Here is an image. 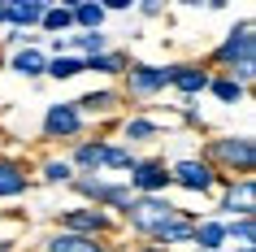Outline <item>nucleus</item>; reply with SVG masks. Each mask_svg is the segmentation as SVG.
Here are the masks:
<instances>
[{
	"mask_svg": "<svg viewBox=\"0 0 256 252\" xmlns=\"http://www.w3.org/2000/svg\"><path fill=\"white\" fill-rule=\"evenodd\" d=\"M135 152H130V148H122V144H104V170H135Z\"/></svg>",
	"mask_w": 256,
	"mask_h": 252,
	"instance_id": "nucleus-25",
	"label": "nucleus"
},
{
	"mask_svg": "<svg viewBox=\"0 0 256 252\" xmlns=\"http://www.w3.org/2000/svg\"><path fill=\"white\" fill-rule=\"evenodd\" d=\"M108 9H113V14H126V9H130V0H108V5H104V14H108Z\"/></svg>",
	"mask_w": 256,
	"mask_h": 252,
	"instance_id": "nucleus-29",
	"label": "nucleus"
},
{
	"mask_svg": "<svg viewBox=\"0 0 256 252\" xmlns=\"http://www.w3.org/2000/svg\"><path fill=\"white\" fill-rule=\"evenodd\" d=\"M122 135H126L130 144H139V139H156V135H161V126H156L152 118H126Z\"/></svg>",
	"mask_w": 256,
	"mask_h": 252,
	"instance_id": "nucleus-26",
	"label": "nucleus"
},
{
	"mask_svg": "<svg viewBox=\"0 0 256 252\" xmlns=\"http://www.w3.org/2000/svg\"><path fill=\"white\" fill-rule=\"evenodd\" d=\"M196 222H200V217H191V213H182V217H178L174 226H165V230H156V235H152V243H156V248H170V243H191V239H196Z\"/></svg>",
	"mask_w": 256,
	"mask_h": 252,
	"instance_id": "nucleus-17",
	"label": "nucleus"
},
{
	"mask_svg": "<svg viewBox=\"0 0 256 252\" xmlns=\"http://www.w3.org/2000/svg\"><path fill=\"white\" fill-rule=\"evenodd\" d=\"M135 252H165V248H156V243H144V248H135Z\"/></svg>",
	"mask_w": 256,
	"mask_h": 252,
	"instance_id": "nucleus-32",
	"label": "nucleus"
},
{
	"mask_svg": "<svg viewBox=\"0 0 256 252\" xmlns=\"http://www.w3.org/2000/svg\"><path fill=\"white\" fill-rule=\"evenodd\" d=\"M118 100L122 96L113 92V87H100V92H87V96H78V100H70V105L78 109V118H96V113H113Z\"/></svg>",
	"mask_w": 256,
	"mask_h": 252,
	"instance_id": "nucleus-12",
	"label": "nucleus"
},
{
	"mask_svg": "<svg viewBox=\"0 0 256 252\" xmlns=\"http://www.w3.org/2000/svg\"><path fill=\"white\" fill-rule=\"evenodd\" d=\"M4 22H9V5L0 0V27H4Z\"/></svg>",
	"mask_w": 256,
	"mask_h": 252,
	"instance_id": "nucleus-31",
	"label": "nucleus"
},
{
	"mask_svg": "<svg viewBox=\"0 0 256 252\" xmlns=\"http://www.w3.org/2000/svg\"><path fill=\"white\" fill-rule=\"evenodd\" d=\"M208 92H213L217 100H222V105H239L248 87H239V83H234V79H226V74H217V79H208Z\"/></svg>",
	"mask_w": 256,
	"mask_h": 252,
	"instance_id": "nucleus-24",
	"label": "nucleus"
},
{
	"mask_svg": "<svg viewBox=\"0 0 256 252\" xmlns=\"http://www.w3.org/2000/svg\"><path fill=\"white\" fill-rule=\"evenodd\" d=\"M78 131H82V118L74 105H48V113H44V135L48 139H74Z\"/></svg>",
	"mask_w": 256,
	"mask_h": 252,
	"instance_id": "nucleus-9",
	"label": "nucleus"
},
{
	"mask_svg": "<svg viewBox=\"0 0 256 252\" xmlns=\"http://www.w3.org/2000/svg\"><path fill=\"white\" fill-rule=\"evenodd\" d=\"M139 14H144V18H156V14H161V5H156V0H148V5H139Z\"/></svg>",
	"mask_w": 256,
	"mask_h": 252,
	"instance_id": "nucleus-30",
	"label": "nucleus"
},
{
	"mask_svg": "<svg viewBox=\"0 0 256 252\" xmlns=\"http://www.w3.org/2000/svg\"><path fill=\"white\" fill-rule=\"evenodd\" d=\"M204 165L217 174V178H252L256 170V144L252 135H222V139H208L204 148Z\"/></svg>",
	"mask_w": 256,
	"mask_h": 252,
	"instance_id": "nucleus-1",
	"label": "nucleus"
},
{
	"mask_svg": "<svg viewBox=\"0 0 256 252\" xmlns=\"http://www.w3.org/2000/svg\"><path fill=\"white\" fill-rule=\"evenodd\" d=\"M44 252H113V248H108L104 239H82V235H66V230H56V235H48Z\"/></svg>",
	"mask_w": 256,
	"mask_h": 252,
	"instance_id": "nucleus-11",
	"label": "nucleus"
},
{
	"mask_svg": "<svg viewBox=\"0 0 256 252\" xmlns=\"http://www.w3.org/2000/svg\"><path fill=\"white\" fill-rule=\"evenodd\" d=\"M66 48H74L78 61H92V57L108 53V40L100 35V31H78V35H70V40H66ZM74 53H70V57H74Z\"/></svg>",
	"mask_w": 256,
	"mask_h": 252,
	"instance_id": "nucleus-15",
	"label": "nucleus"
},
{
	"mask_svg": "<svg viewBox=\"0 0 256 252\" xmlns=\"http://www.w3.org/2000/svg\"><path fill=\"white\" fill-rule=\"evenodd\" d=\"M40 178H44L48 187H56V183H74V170H70V161H44Z\"/></svg>",
	"mask_w": 256,
	"mask_h": 252,
	"instance_id": "nucleus-28",
	"label": "nucleus"
},
{
	"mask_svg": "<svg viewBox=\"0 0 256 252\" xmlns=\"http://www.w3.org/2000/svg\"><path fill=\"white\" fill-rule=\"evenodd\" d=\"M213 66L226 70V79H234L239 87H248L256 74V35H252V22H239L226 40L213 48Z\"/></svg>",
	"mask_w": 256,
	"mask_h": 252,
	"instance_id": "nucleus-2",
	"label": "nucleus"
},
{
	"mask_svg": "<svg viewBox=\"0 0 256 252\" xmlns=\"http://www.w3.org/2000/svg\"><path fill=\"white\" fill-rule=\"evenodd\" d=\"M234 239L239 248H252V239H256V226L252 217H234V222H226V243Z\"/></svg>",
	"mask_w": 256,
	"mask_h": 252,
	"instance_id": "nucleus-27",
	"label": "nucleus"
},
{
	"mask_svg": "<svg viewBox=\"0 0 256 252\" xmlns=\"http://www.w3.org/2000/svg\"><path fill=\"white\" fill-rule=\"evenodd\" d=\"M82 70H96V74H126L130 70V61H126V53H100V57H92V61H82Z\"/></svg>",
	"mask_w": 256,
	"mask_h": 252,
	"instance_id": "nucleus-21",
	"label": "nucleus"
},
{
	"mask_svg": "<svg viewBox=\"0 0 256 252\" xmlns=\"http://www.w3.org/2000/svg\"><path fill=\"white\" fill-rule=\"evenodd\" d=\"M40 31H48V35H56V31H74V14H70V5H48Z\"/></svg>",
	"mask_w": 256,
	"mask_h": 252,
	"instance_id": "nucleus-23",
	"label": "nucleus"
},
{
	"mask_svg": "<svg viewBox=\"0 0 256 252\" xmlns=\"http://www.w3.org/2000/svg\"><path fill=\"white\" fill-rule=\"evenodd\" d=\"M44 74H48V79H56V83H66V79H78V74H87V70H82L78 57L61 53V57H52V61L44 66Z\"/></svg>",
	"mask_w": 256,
	"mask_h": 252,
	"instance_id": "nucleus-20",
	"label": "nucleus"
},
{
	"mask_svg": "<svg viewBox=\"0 0 256 252\" xmlns=\"http://www.w3.org/2000/svg\"><path fill=\"white\" fill-rule=\"evenodd\" d=\"M30 187V174H26V165L22 161H0V200H9V196H22Z\"/></svg>",
	"mask_w": 256,
	"mask_h": 252,
	"instance_id": "nucleus-13",
	"label": "nucleus"
},
{
	"mask_svg": "<svg viewBox=\"0 0 256 252\" xmlns=\"http://www.w3.org/2000/svg\"><path fill=\"white\" fill-rule=\"evenodd\" d=\"M56 226L66 230V235H82V239H104L113 235V213L104 209H96V204H82V209H66V213H56Z\"/></svg>",
	"mask_w": 256,
	"mask_h": 252,
	"instance_id": "nucleus-4",
	"label": "nucleus"
},
{
	"mask_svg": "<svg viewBox=\"0 0 256 252\" xmlns=\"http://www.w3.org/2000/svg\"><path fill=\"white\" fill-rule=\"evenodd\" d=\"M44 66H48V57H44L40 48H22V53L9 61V70H14V74H22V79H40Z\"/></svg>",
	"mask_w": 256,
	"mask_h": 252,
	"instance_id": "nucleus-19",
	"label": "nucleus"
},
{
	"mask_svg": "<svg viewBox=\"0 0 256 252\" xmlns=\"http://www.w3.org/2000/svg\"><path fill=\"white\" fill-rule=\"evenodd\" d=\"M170 183H178L182 191H213L217 187V174L204 165V161H196V157H187V161H178V165H170Z\"/></svg>",
	"mask_w": 256,
	"mask_h": 252,
	"instance_id": "nucleus-7",
	"label": "nucleus"
},
{
	"mask_svg": "<svg viewBox=\"0 0 256 252\" xmlns=\"http://www.w3.org/2000/svg\"><path fill=\"white\" fill-rule=\"evenodd\" d=\"M187 209H178V204H170L165 196H135L126 209H122V222L130 226V230H139V235H156V230H165V226H174L178 217H182Z\"/></svg>",
	"mask_w": 256,
	"mask_h": 252,
	"instance_id": "nucleus-3",
	"label": "nucleus"
},
{
	"mask_svg": "<svg viewBox=\"0 0 256 252\" xmlns=\"http://www.w3.org/2000/svg\"><path fill=\"white\" fill-rule=\"evenodd\" d=\"M70 14H74V27L78 31H100L104 27V5H70Z\"/></svg>",
	"mask_w": 256,
	"mask_h": 252,
	"instance_id": "nucleus-22",
	"label": "nucleus"
},
{
	"mask_svg": "<svg viewBox=\"0 0 256 252\" xmlns=\"http://www.w3.org/2000/svg\"><path fill=\"white\" fill-rule=\"evenodd\" d=\"M239 252H256V248H239Z\"/></svg>",
	"mask_w": 256,
	"mask_h": 252,
	"instance_id": "nucleus-34",
	"label": "nucleus"
},
{
	"mask_svg": "<svg viewBox=\"0 0 256 252\" xmlns=\"http://www.w3.org/2000/svg\"><path fill=\"white\" fill-rule=\"evenodd\" d=\"M170 87V66H130L126 70V96L148 100V96Z\"/></svg>",
	"mask_w": 256,
	"mask_h": 252,
	"instance_id": "nucleus-6",
	"label": "nucleus"
},
{
	"mask_svg": "<svg viewBox=\"0 0 256 252\" xmlns=\"http://www.w3.org/2000/svg\"><path fill=\"white\" fill-rule=\"evenodd\" d=\"M44 14H48L44 0H14V5H9V27L14 31H30V27L44 22Z\"/></svg>",
	"mask_w": 256,
	"mask_h": 252,
	"instance_id": "nucleus-14",
	"label": "nucleus"
},
{
	"mask_svg": "<svg viewBox=\"0 0 256 252\" xmlns=\"http://www.w3.org/2000/svg\"><path fill=\"white\" fill-rule=\"evenodd\" d=\"M126 187H130V196H165V187H170V165H165L161 157L135 161Z\"/></svg>",
	"mask_w": 256,
	"mask_h": 252,
	"instance_id": "nucleus-5",
	"label": "nucleus"
},
{
	"mask_svg": "<svg viewBox=\"0 0 256 252\" xmlns=\"http://www.w3.org/2000/svg\"><path fill=\"white\" fill-rule=\"evenodd\" d=\"M70 170H82V174L104 170V139H96V144H78V148H74V157H70Z\"/></svg>",
	"mask_w": 256,
	"mask_h": 252,
	"instance_id": "nucleus-16",
	"label": "nucleus"
},
{
	"mask_svg": "<svg viewBox=\"0 0 256 252\" xmlns=\"http://www.w3.org/2000/svg\"><path fill=\"white\" fill-rule=\"evenodd\" d=\"M196 252H217L222 243H226V222H217V217H208V222H196Z\"/></svg>",
	"mask_w": 256,
	"mask_h": 252,
	"instance_id": "nucleus-18",
	"label": "nucleus"
},
{
	"mask_svg": "<svg viewBox=\"0 0 256 252\" xmlns=\"http://www.w3.org/2000/svg\"><path fill=\"white\" fill-rule=\"evenodd\" d=\"M208 70L204 66H170V87L174 92H182V96H200V92H208Z\"/></svg>",
	"mask_w": 256,
	"mask_h": 252,
	"instance_id": "nucleus-10",
	"label": "nucleus"
},
{
	"mask_svg": "<svg viewBox=\"0 0 256 252\" xmlns=\"http://www.w3.org/2000/svg\"><path fill=\"white\" fill-rule=\"evenodd\" d=\"M0 252H14V248H9V243H4V239H0Z\"/></svg>",
	"mask_w": 256,
	"mask_h": 252,
	"instance_id": "nucleus-33",
	"label": "nucleus"
},
{
	"mask_svg": "<svg viewBox=\"0 0 256 252\" xmlns=\"http://www.w3.org/2000/svg\"><path fill=\"white\" fill-rule=\"evenodd\" d=\"M217 183H226V196H222V209L230 213V222L234 217H252L256 213V183L252 178H217Z\"/></svg>",
	"mask_w": 256,
	"mask_h": 252,
	"instance_id": "nucleus-8",
	"label": "nucleus"
}]
</instances>
